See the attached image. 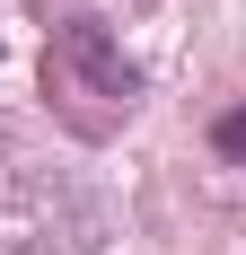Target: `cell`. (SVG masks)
I'll return each mask as SVG.
<instances>
[{
  "label": "cell",
  "mask_w": 246,
  "mask_h": 255,
  "mask_svg": "<svg viewBox=\"0 0 246 255\" xmlns=\"http://www.w3.org/2000/svg\"><path fill=\"white\" fill-rule=\"evenodd\" d=\"M211 141H220V158H246V106H238V115H220V124H211Z\"/></svg>",
  "instance_id": "obj_2"
},
{
  "label": "cell",
  "mask_w": 246,
  "mask_h": 255,
  "mask_svg": "<svg viewBox=\"0 0 246 255\" xmlns=\"http://www.w3.org/2000/svg\"><path fill=\"white\" fill-rule=\"evenodd\" d=\"M44 97L71 115L79 132H106L141 106V62L106 35L97 18H62L44 44Z\"/></svg>",
  "instance_id": "obj_1"
}]
</instances>
